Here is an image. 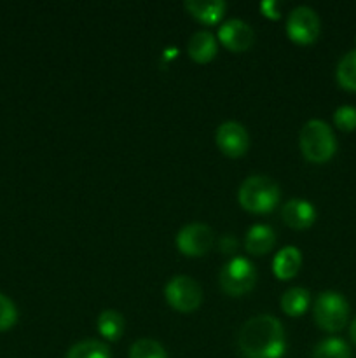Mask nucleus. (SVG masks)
Here are the masks:
<instances>
[{"label": "nucleus", "mask_w": 356, "mask_h": 358, "mask_svg": "<svg viewBox=\"0 0 356 358\" xmlns=\"http://www.w3.org/2000/svg\"><path fill=\"white\" fill-rule=\"evenodd\" d=\"M236 247H237L236 240H232V238H230V236L223 238L222 245H220V248H222L223 252H230V250H232V248H236Z\"/></svg>", "instance_id": "obj_25"}, {"label": "nucleus", "mask_w": 356, "mask_h": 358, "mask_svg": "<svg viewBox=\"0 0 356 358\" xmlns=\"http://www.w3.org/2000/svg\"><path fill=\"white\" fill-rule=\"evenodd\" d=\"M187 52L194 62L208 63L215 58L216 55V38L213 37L212 31L199 30L188 38Z\"/></svg>", "instance_id": "obj_14"}, {"label": "nucleus", "mask_w": 356, "mask_h": 358, "mask_svg": "<svg viewBox=\"0 0 356 358\" xmlns=\"http://www.w3.org/2000/svg\"><path fill=\"white\" fill-rule=\"evenodd\" d=\"M313 315L318 327L327 332H339L348 324L349 304L342 294L335 290H325L314 303Z\"/></svg>", "instance_id": "obj_4"}, {"label": "nucleus", "mask_w": 356, "mask_h": 358, "mask_svg": "<svg viewBox=\"0 0 356 358\" xmlns=\"http://www.w3.org/2000/svg\"><path fill=\"white\" fill-rule=\"evenodd\" d=\"M218 38L227 49L230 51H246L253 45L255 42V31L253 28L243 20L237 17H230V20L223 21L218 28Z\"/></svg>", "instance_id": "obj_10"}, {"label": "nucleus", "mask_w": 356, "mask_h": 358, "mask_svg": "<svg viewBox=\"0 0 356 358\" xmlns=\"http://www.w3.org/2000/svg\"><path fill=\"white\" fill-rule=\"evenodd\" d=\"M17 322V310L13 301L0 294V332L9 331Z\"/></svg>", "instance_id": "obj_23"}, {"label": "nucleus", "mask_w": 356, "mask_h": 358, "mask_svg": "<svg viewBox=\"0 0 356 358\" xmlns=\"http://www.w3.org/2000/svg\"><path fill=\"white\" fill-rule=\"evenodd\" d=\"M311 303L309 290L302 287H292L281 296V310L288 317H300L307 311Z\"/></svg>", "instance_id": "obj_16"}, {"label": "nucleus", "mask_w": 356, "mask_h": 358, "mask_svg": "<svg viewBox=\"0 0 356 358\" xmlns=\"http://www.w3.org/2000/svg\"><path fill=\"white\" fill-rule=\"evenodd\" d=\"M241 206L253 213H269L279 201V187L271 177L251 175L239 187Z\"/></svg>", "instance_id": "obj_3"}, {"label": "nucleus", "mask_w": 356, "mask_h": 358, "mask_svg": "<svg viewBox=\"0 0 356 358\" xmlns=\"http://www.w3.org/2000/svg\"><path fill=\"white\" fill-rule=\"evenodd\" d=\"M98 331L108 341H117L124 332V317L115 310L101 311L96 320Z\"/></svg>", "instance_id": "obj_17"}, {"label": "nucleus", "mask_w": 356, "mask_h": 358, "mask_svg": "<svg viewBox=\"0 0 356 358\" xmlns=\"http://www.w3.org/2000/svg\"><path fill=\"white\" fill-rule=\"evenodd\" d=\"M281 217L286 226L293 227V229H307L316 220V210L306 199L295 198L285 203L281 210Z\"/></svg>", "instance_id": "obj_11"}, {"label": "nucleus", "mask_w": 356, "mask_h": 358, "mask_svg": "<svg viewBox=\"0 0 356 358\" xmlns=\"http://www.w3.org/2000/svg\"><path fill=\"white\" fill-rule=\"evenodd\" d=\"M276 243V233L272 227L265 226V224H255L248 229L246 240H244V245H246V250L253 255L267 254Z\"/></svg>", "instance_id": "obj_15"}, {"label": "nucleus", "mask_w": 356, "mask_h": 358, "mask_svg": "<svg viewBox=\"0 0 356 358\" xmlns=\"http://www.w3.org/2000/svg\"><path fill=\"white\" fill-rule=\"evenodd\" d=\"M335 76H337V83L344 90L356 91V49L342 56L341 62L337 63Z\"/></svg>", "instance_id": "obj_18"}, {"label": "nucleus", "mask_w": 356, "mask_h": 358, "mask_svg": "<svg viewBox=\"0 0 356 358\" xmlns=\"http://www.w3.org/2000/svg\"><path fill=\"white\" fill-rule=\"evenodd\" d=\"M184 6L192 17L205 24L218 23L227 9L223 0H187Z\"/></svg>", "instance_id": "obj_12"}, {"label": "nucleus", "mask_w": 356, "mask_h": 358, "mask_svg": "<svg viewBox=\"0 0 356 358\" xmlns=\"http://www.w3.org/2000/svg\"><path fill=\"white\" fill-rule=\"evenodd\" d=\"M300 264H302V254L297 247H285L274 255L272 259V273L279 280H290L299 273Z\"/></svg>", "instance_id": "obj_13"}, {"label": "nucleus", "mask_w": 356, "mask_h": 358, "mask_svg": "<svg viewBox=\"0 0 356 358\" xmlns=\"http://www.w3.org/2000/svg\"><path fill=\"white\" fill-rule=\"evenodd\" d=\"M334 124L342 131L356 129V107L353 105H341L334 112Z\"/></svg>", "instance_id": "obj_22"}, {"label": "nucleus", "mask_w": 356, "mask_h": 358, "mask_svg": "<svg viewBox=\"0 0 356 358\" xmlns=\"http://www.w3.org/2000/svg\"><path fill=\"white\" fill-rule=\"evenodd\" d=\"M260 10L269 17H279V3L276 0H265V2H262Z\"/></svg>", "instance_id": "obj_24"}, {"label": "nucleus", "mask_w": 356, "mask_h": 358, "mask_svg": "<svg viewBox=\"0 0 356 358\" xmlns=\"http://www.w3.org/2000/svg\"><path fill=\"white\" fill-rule=\"evenodd\" d=\"M215 140L218 149L229 157H241L250 147V136L237 121H225L216 128Z\"/></svg>", "instance_id": "obj_9"}, {"label": "nucleus", "mask_w": 356, "mask_h": 358, "mask_svg": "<svg viewBox=\"0 0 356 358\" xmlns=\"http://www.w3.org/2000/svg\"><path fill=\"white\" fill-rule=\"evenodd\" d=\"M286 34L297 44H313L320 35V16L309 6H297L286 17Z\"/></svg>", "instance_id": "obj_7"}, {"label": "nucleus", "mask_w": 356, "mask_h": 358, "mask_svg": "<svg viewBox=\"0 0 356 358\" xmlns=\"http://www.w3.org/2000/svg\"><path fill=\"white\" fill-rule=\"evenodd\" d=\"M355 42H356V35H355Z\"/></svg>", "instance_id": "obj_27"}, {"label": "nucleus", "mask_w": 356, "mask_h": 358, "mask_svg": "<svg viewBox=\"0 0 356 358\" xmlns=\"http://www.w3.org/2000/svg\"><path fill=\"white\" fill-rule=\"evenodd\" d=\"M349 336H351V341L356 345V318L351 322V327H349Z\"/></svg>", "instance_id": "obj_26"}, {"label": "nucleus", "mask_w": 356, "mask_h": 358, "mask_svg": "<svg viewBox=\"0 0 356 358\" xmlns=\"http://www.w3.org/2000/svg\"><path fill=\"white\" fill-rule=\"evenodd\" d=\"M129 358H168V353L154 339H138L129 348Z\"/></svg>", "instance_id": "obj_21"}, {"label": "nucleus", "mask_w": 356, "mask_h": 358, "mask_svg": "<svg viewBox=\"0 0 356 358\" xmlns=\"http://www.w3.org/2000/svg\"><path fill=\"white\" fill-rule=\"evenodd\" d=\"M237 346L244 358H281L286 352L285 329L272 315H257L241 327Z\"/></svg>", "instance_id": "obj_1"}, {"label": "nucleus", "mask_w": 356, "mask_h": 358, "mask_svg": "<svg viewBox=\"0 0 356 358\" xmlns=\"http://www.w3.org/2000/svg\"><path fill=\"white\" fill-rule=\"evenodd\" d=\"M313 358H353V355L346 341L339 338H327L314 346Z\"/></svg>", "instance_id": "obj_20"}, {"label": "nucleus", "mask_w": 356, "mask_h": 358, "mask_svg": "<svg viewBox=\"0 0 356 358\" xmlns=\"http://www.w3.org/2000/svg\"><path fill=\"white\" fill-rule=\"evenodd\" d=\"M164 297L171 308L181 313L198 310L202 301V290L195 280L191 276H173L164 287Z\"/></svg>", "instance_id": "obj_6"}, {"label": "nucleus", "mask_w": 356, "mask_h": 358, "mask_svg": "<svg viewBox=\"0 0 356 358\" xmlns=\"http://www.w3.org/2000/svg\"><path fill=\"white\" fill-rule=\"evenodd\" d=\"M66 358H112V353L105 343L86 339L73 345L66 353Z\"/></svg>", "instance_id": "obj_19"}, {"label": "nucleus", "mask_w": 356, "mask_h": 358, "mask_svg": "<svg viewBox=\"0 0 356 358\" xmlns=\"http://www.w3.org/2000/svg\"><path fill=\"white\" fill-rule=\"evenodd\" d=\"M220 287L234 297L250 292L257 282V269L246 257H234L220 271Z\"/></svg>", "instance_id": "obj_5"}, {"label": "nucleus", "mask_w": 356, "mask_h": 358, "mask_svg": "<svg viewBox=\"0 0 356 358\" xmlns=\"http://www.w3.org/2000/svg\"><path fill=\"white\" fill-rule=\"evenodd\" d=\"M213 231L212 227L202 222H192L181 227L177 234L178 250L188 257H201L208 254L213 245Z\"/></svg>", "instance_id": "obj_8"}, {"label": "nucleus", "mask_w": 356, "mask_h": 358, "mask_svg": "<svg viewBox=\"0 0 356 358\" xmlns=\"http://www.w3.org/2000/svg\"><path fill=\"white\" fill-rule=\"evenodd\" d=\"M302 156L311 163H327L337 150V140L328 122L311 119L302 126L299 135Z\"/></svg>", "instance_id": "obj_2"}]
</instances>
